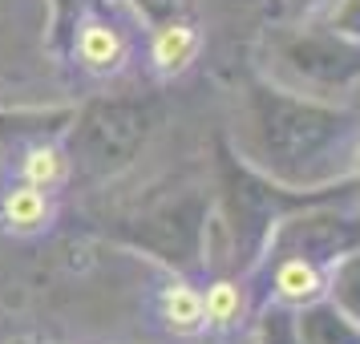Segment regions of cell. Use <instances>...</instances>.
Masks as SVG:
<instances>
[{"label":"cell","instance_id":"6da1fadb","mask_svg":"<svg viewBox=\"0 0 360 344\" xmlns=\"http://www.w3.org/2000/svg\"><path fill=\"white\" fill-rule=\"evenodd\" d=\"M73 53H77V61H82L85 73L105 77V73L126 69V61H130V41L110 20L85 17L82 29H77V41H73Z\"/></svg>","mask_w":360,"mask_h":344},{"label":"cell","instance_id":"52a82bcc","mask_svg":"<svg viewBox=\"0 0 360 344\" xmlns=\"http://www.w3.org/2000/svg\"><path fill=\"white\" fill-rule=\"evenodd\" d=\"M202 304H207V328L227 332V328H235L243 320V312H247L243 284H235V279H214V284H207V292H202Z\"/></svg>","mask_w":360,"mask_h":344},{"label":"cell","instance_id":"5b68a950","mask_svg":"<svg viewBox=\"0 0 360 344\" xmlns=\"http://www.w3.org/2000/svg\"><path fill=\"white\" fill-rule=\"evenodd\" d=\"M271 288H276V300H279V304L308 308V304H316V300L328 292V279H324V272H320V263L304 260V255H292V260H283V263L276 267Z\"/></svg>","mask_w":360,"mask_h":344},{"label":"cell","instance_id":"8992f818","mask_svg":"<svg viewBox=\"0 0 360 344\" xmlns=\"http://www.w3.org/2000/svg\"><path fill=\"white\" fill-rule=\"evenodd\" d=\"M17 179L20 182H33L41 191H57L69 182V158L61 146L53 142H33V146L20 150L17 158Z\"/></svg>","mask_w":360,"mask_h":344},{"label":"cell","instance_id":"3957f363","mask_svg":"<svg viewBox=\"0 0 360 344\" xmlns=\"http://www.w3.org/2000/svg\"><path fill=\"white\" fill-rule=\"evenodd\" d=\"M158 316H162L166 332L174 336H198L207 328V304L191 279H170L158 300Z\"/></svg>","mask_w":360,"mask_h":344},{"label":"cell","instance_id":"277c9868","mask_svg":"<svg viewBox=\"0 0 360 344\" xmlns=\"http://www.w3.org/2000/svg\"><path fill=\"white\" fill-rule=\"evenodd\" d=\"M198 45L202 41H198L195 25H182V20L162 25L154 33V41H150V65H154V73H162V77H179V73H186V69L195 65Z\"/></svg>","mask_w":360,"mask_h":344},{"label":"cell","instance_id":"7a4b0ae2","mask_svg":"<svg viewBox=\"0 0 360 344\" xmlns=\"http://www.w3.org/2000/svg\"><path fill=\"white\" fill-rule=\"evenodd\" d=\"M53 219H57L53 191H41V186H33V182L17 179L4 195H0V223L13 231V235H20V239L49 231Z\"/></svg>","mask_w":360,"mask_h":344}]
</instances>
